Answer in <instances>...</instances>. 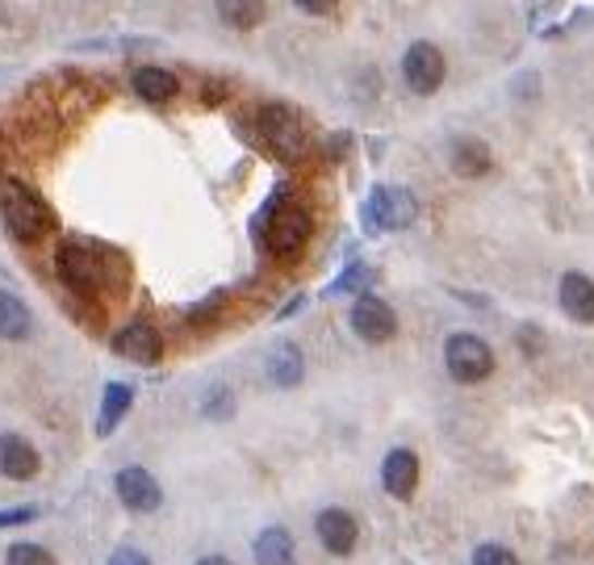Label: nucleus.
<instances>
[{
	"instance_id": "1",
	"label": "nucleus",
	"mask_w": 594,
	"mask_h": 565,
	"mask_svg": "<svg viewBox=\"0 0 594 565\" xmlns=\"http://www.w3.org/2000/svg\"><path fill=\"white\" fill-rule=\"evenodd\" d=\"M0 218L9 235L22 243H38L54 231V210L47 206V197L13 176H0Z\"/></svg>"
},
{
	"instance_id": "2",
	"label": "nucleus",
	"mask_w": 594,
	"mask_h": 565,
	"mask_svg": "<svg viewBox=\"0 0 594 565\" xmlns=\"http://www.w3.org/2000/svg\"><path fill=\"white\" fill-rule=\"evenodd\" d=\"M310 231H314L310 214L301 206H281V197L260 214V235L276 260H297L310 243Z\"/></svg>"
},
{
	"instance_id": "3",
	"label": "nucleus",
	"mask_w": 594,
	"mask_h": 565,
	"mask_svg": "<svg viewBox=\"0 0 594 565\" xmlns=\"http://www.w3.org/2000/svg\"><path fill=\"white\" fill-rule=\"evenodd\" d=\"M54 272H59V285L72 297H97L106 290V265H101V251L88 247V243L72 239L54 251Z\"/></svg>"
},
{
	"instance_id": "4",
	"label": "nucleus",
	"mask_w": 594,
	"mask_h": 565,
	"mask_svg": "<svg viewBox=\"0 0 594 565\" xmlns=\"http://www.w3.org/2000/svg\"><path fill=\"white\" fill-rule=\"evenodd\" d=\"M260 138L272 156L281 160H301L310 151V135H306V122L297 118L289 106H264L260 109Z\"/></svg>"
},
{
	"instance_id": "5",
	"label": "nucleus",
	"mask_w": 594,
	"mask_h": 565,
	"mask_svg": "<svg viewBox=\"0 0 594 565\" xmlns=\"http://www.w3.org/2000/svg\"><path fill=\"white\" fill-rule=\"evenodd\" d=\"M444 365H448V373L457 377L460 385H478V381H486L494 373V352H490V344L482 335L457 331L444 344Z\"/></svg>"
},
{
	"instance_id": "6",
	"label": "nucleus",
	"mask_w": 594,
	"mask_h": 565,
	"mask_svg": "<svg viewBox=\"0 0 594 565\" xmlns=\"http://www.w3.org/2000/svg\"><path fill=\"white\" fill-rule=\"evenodd\" d=\"M419 214L414 197L406 188H373L369 193V206H364V226L369 231H403Z\"/></svg>"
},
{
	"instance_id": "7",
	"label": "nucleus",
	"mask_w": 594,
	"mask_h": 565,
	"mask_svg": "<svg viewBox=\"0 0 594 565\" xmlns=\"http://www.w3.org/2000/svg\"><path fill=\"white\" fill-rule=\"evenodd\" d=\"M444 72H448V67H444V54H440V47H432V42H414V47L403 54L406 88H410V93H419V97H432V93H440Z\"/></svg>"
},
{
	"instance_id": "8",
	"label": "nucleus",
	"mask_w": 594,
	"mask_h": 565,
	"mask_svg": "<svg viewBox=\"0 0 594 565\" xmlns=\"http://www.w3.org/2000/svg\"><path fill=\"white\" fill-rule=\"evenodd\" d=\"M351 331H356L364 344H385V340H394V331H398V315H394L381 297L364 294V297H356V306H351Z\"/></svg>"
},
{
	"instance_id": "9",
	"label": "nucleus",
	"mask_w": 594,
	"mask_h": 565,
	"mask_svg": "<svg viewBox=\"0 0 594 565\" xmlns=\"http://www.w3.org/2000/svg\"><path fill=\"white\" fill-rule=\"evenodd\" d=\"M113 352H117L122 360H135V365H156L163 356V335L151 323L138 319V323L122 327V331L113 335Z\"/></svg>"
},
{
	"instance_id": "10",
	"label": "nucleus",
	"mask_w": 594,
	"mask_h": 565,
	"mask_svg": "<svg viewBox=\"0 0 594 565\" xmlns=\"http://www.w3.org/2000/svg\"><path fill=\"white\" fill-rule=\"evenodd\" d=\"M113 486H117V499H122L126 512H156V507L163 503L160 482H156L147 469H138V465L122 469V474L113 478Z\"/></svg>"
},
{
	"instance_id": "11",
	"label": "nucleus",
	"mask_w": 594,
	"mask_h": 565,
	"mask_svg": "<svg viewBox=\"0 0 594 565\" xmlns=\"http://www.w3.org/2000/svg\"><path fill=\"white\" fill-rule=\"evenodd\" d=\"M38 469H42L38 449H34L29 440H22V435L4 431V435H0V474H4L9 482H29V478H38Z\"/></svg>"
},
{
	"instance_id": "12",
	"label": "nucleus",
	"mask_w": 594,
	"mask_h": 565,
	"mask_svg": "<svg viewBox=\"0 0 594 565\" xmlns=\"http://www.w3.org/2000/svg\"><path fill=\"white\" fill-rule=\"evenodd\" d=\"M314 528H319L323 549L326 553H335V557H348L351 549H356V540H360L356 519H351L348 512H339V507H326V512L314 519Z\"/></svg>"
},
{
	"instance_id": "13",
	"label": "nucleus",
	"mask_w": 594,
	"mask_h": 565,
	"mask_svg": "<svg viewBox=\"0 0 594 565\" xmlns=\"http://www.w3.org/2000/svg\"><path fill=\"white\" fill-rule=\"evenodd\" d=\"M381 482L394 499H410L414 486H419V457L410 449H394L381 465Z\"/></svg>"
},
{
	"instance_id": "14",
	"label": "nucleus",
	"mask_w": 594,
	"mask_h": 565,
	"mask_svg": "<svg viewBox=\"0 0 594 565\" xmlns=\"http://www.w3.org/2000/svg\"><path fill=\"white\" fill-rule=\"evenodd\" d=\"M561 310L573 323H594V281L582 272L561 277Z\"/></svg>"
},
{
	"instance_id": "15",
	"label": "nucleus",
	"mask_w": 594,
	"mask_h": 565,
	"mask_svg": "<svg viewBox=\"0 0 594 565\" xmlns=\"http://www.w3.org/2000/svg\"><path fill=\"white\" fill-rule=\"evenodd\" d=\"M135 93L143 101H151V106H163V101H172L176 93H181V81H176V72H168V67H138L135 72Z\"/></svg>"
},
{
	"instance_id": "16",
	"label": "nucleus",
	"mask_w": 594,
	"mask_h": 565,
	"mask_svg": "<svg viewBox=\"0 0 594 565\" xmlns=\"http://www.w3.org/2000/svg\"><path fill=\"white\" fill-rule=\"evenodd\" d=\"M131 403H135V390L122 385V381H109L106 394H101V410H97V435H109V431L117 428L126 419Z\"/></svg>"
},
{
	"instance_id": "17",
	"label": "nucleus",
	"mask_w": 594,
	"mask_h": 565,
	"mask_svg": "<svg viewBox=\"0 0 594 565\" xmlns=\"http://www.w3.org/2000/svg\"><path fill=\"white\" fill-rule=\"evenodd\" d=\"M29 327H34V319H29L26 302L9 290H0V340L22 344V340H29Z\"/></svg>"
},
{
	"instance_id": "18",
	"label": "nucleus",
	"mask_w": 594,
	"mask_h": 565,
	"mask_svg": "<svg viewBox=\"0 0 594 565\" xmlns=\"http://www.w3.org/2000/svg\"><path fill=\"white\" fill-rule=\"evenodd\" d=\"M301 373H306V360H301V352H297L294 344H276V348L269 352V381L272 385L289 390V385L301 381Z\"/></svg>"
},
{
	"instance_id": "19",
	"label": "nucleus",
	"mask_w": 594,
	"mask_h": 565,
	"mask_svg": "<svg viewBox=\"0 0 594 565\" xmlns=\"http://www.w3.org/2000/svg\"><path fill=\"white\" fill-rule=\"evenodd\" d=\"M269 13V0H218V17L231 29H256Z\"/></svg>"
},
{
	"instance_id": "20",
	"label": "nucleus",
	"mask_w": 594,
	"mask_h": 565,
	"mask_svg": "<svg viewBox=\"0 0 594 565\" xmlns=\"http://www.w3.org/2000/svg\"><path fill=\"white\" fill-rule=\"evenodd\" d=\"M294 562V537L285 528H264L256 537V565H289Z\"/></svg>"
},
{
	"instance_id": "21",
	"label": "nucleus",
	"mask_w": 594,
	"mask_h": 565,
	"mask_svg": "<svg viewBox=\"0 0 594 565\" xmlns=\"http://www.w3.org/2000/svg\"><path fill=\"white\" fill-rule=\"evenodd\" d=\"M453 168L460 176H486L490 172V151L478 143V138H460L453 147Z\"/></svg>"
},
{
	"instance_id": "22",
	"label": "nucleus",
	"mask_w": 594,
	"mask_h": 565,
	"mask_svg": "<svg viewBox=\"0 0 594 565\" xmlns=\"http://www.w3.org/2000/svg\"><path fill=\"white\" fill-rule=\"evenodd\" d=\"M4 565H54V557L42 549V544H26V540H22V544H13V549H9Z\"/></svg>"
},
{
	"instance_id": "23",
	"label": "nucleus",
	"mask_w": 594,
	"mask_h": 565,
	"mask_svg": "<svg viewBox=\"0 0 594 565\" xmlns=\"http://www.w3.org/2000/svg\"><path fill=\"white\" fill-rule=\"evenodd\" d=\"M473 565H519V562H515L511 549H503V544H482L473 553Z\"/></svg>"
},
{
	"instance_id": "24",
	"label": "nucleus",
	"mask_w": 594,
	"mask_h": 565,
	"mask_svg": "<svg viewBox=\"0 0 594 565\" xmlns=\"http://www.w3.org/2000/svg\"><path fill=\"white\" fill-rule=\"evenodd\" d=\"M206 415H210V419H222V415H231V390L214 385V390H210V398H206Z\"/></svg>"
},
{
	"instance_id": "25",
	"label": "nucleus",
	"mask_w": 594,
	"mask_h": 565,
	"mask_svg": "<svg viewBox=\"0 0 594 565\" xmlns=\"http://www.w3.org/2000/svg\"><path fill=\"white\" fill-rule=\"evenodd\" d=\"M38 519V507H13V512H0V528H13V524H29Z\"/></svg>"
},
{
	"instance_id": "26",
	"label": "nucleus",
	"mask_w": 594,
	"mask_h": 565,
	"mask_svg": "<svg viewBox=\"0 0 594 565\" xmlns=\"http://www.w3.org/2000/svg\"><path fill=\"white\" fill-rule=\"evenodd\" d=\"M301 13H310V17H326V13H335V4L339 0H294Z\"/></svg>"
},
{
	"instance_id": "27",
	"label": "nucleus",
	"mask_w": 594,
	"mask_h": 565,
	"mask_svg": "<svg viewBox=\"0 0 594 565\" xmlns=\"http://www.w3.org/2000/svg\"><path fill=\"white\" fill-rule=\"evenodd\" d=\"M109 565H151V562H147V553H138V549H117V553L109 557Z\"/></svg>"
},
{
	"instance_id": "28",
	"label": "nucleus",
	"mask_w": 594,
	"mask_h": 565,
	"mask_svg": "<svg viewBox=\"0 0 594 565\" xmlns=\"http://www.w3.org/2000/svg\"><path fill=\"white\" fill-rule=\"evenodd\" d=\"M197 565H231V562H226V557H201Z\"/></svg>"
}]
</instances>
